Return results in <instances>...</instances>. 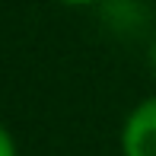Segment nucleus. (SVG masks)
<instances>
[{
    "mask_svg": "<svg viewBox=\"0 0 156 156\" xmlns=\"http://www.w3.org/2000/svg\"><path fill=\"white\" fill-rule=\"evenodd\" d=\"M124 156H156V96L131 112L121 134Z\"/></svg>",
    "mask_w": 156,
    "mask_h": 156,
    "instance_id": "obj_1",
    "label": "nucleus"
},
{
    "mask_svg": "<svg viewBox=\"0 0 156 156\" xmlns=\"http://www.w3.org/2000/svg\"><path fill=\"white\" fill-rule=\"evenodd\" d=\"M0 156H16V147H13L6 127H0Z\"/></svg>",
    "mask_w": 156,
    "mask_h": 156,
    "instance_id": "obj_2",
    "label": "nucleus"
},
{
    "mask_svg": "<svg viewBox=\"0 0 156 156\" xmlns=\"http://www.w3.org/2000/svg\"><path fill=\"white\" fill-rule=\"evenodd\" d=\"M153 67H156V45H153Z\"/></svg>",
    "mask_w": 156,
    "mask_h": 156,
    "instance_id": "obj_4",
    "label": "nucleus"
},
{
    "mask_svg": "<svg viewBox=\"0 0 156 156\" xmlns=\"http://www.w3.org/2000/svg\"><path fill=\"white\" fill-rule=\"evenodd\" d=\"M61 3H70V6H86V3H96V0H61Z\"/></svg>",
    "mask_w": 156,
    "mask_h": 156,
    "instance_id": "obj_3",
    "label": "nucleus"
}]
</instances>
